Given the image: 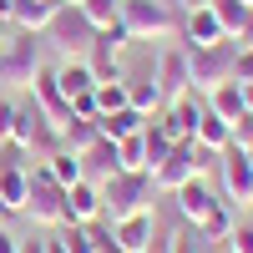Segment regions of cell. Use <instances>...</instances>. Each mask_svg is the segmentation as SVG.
I'll return each mask as SVG.
<instances>
[{
	"label": "cell",
	"mask_w": 253,
	"mask_h": 253,
	"mask_svg": "<svg viewBox=\"0 0 253 253\" xmlns=\"http://www.w3.org/2000/svg\"><path fill=\"white\" fill-rule=\"evenodd\" d=\"M243 5H253V0H243Z\"/></svg>",
	"instance_id": "cell-47"
},
{
	"label": "cell",
	"mask_w": 253,
	"mask_h": 253,
	"mask_svg": "<svg viewBox=\"0 0 253 253\" xmlns=\"http://www.w3.org/2000/svg\"><path fill=\"white\" fill-rule=\"evenodd\" d=\"M228 253H253V223H233V233H228Z\"/></svg>",
	"instance_id": "cell-33"
},
{
	"label": "cell",
	"mask_w": 253,
	"mask_h": 253,
	"mask_svg": "<svg viewBox=\"0 0 253 253\" xmlns=\"http://www.w3.org/2000/svg\"><path fill=\"white\" fill-rule=\"evenodd\" d=\"M51 238H20V253H46Z\"/></svg>",
	"instance_id": "cell-38"
},
{
	"label": "cell",
	"mask_w": 253,
	"mask_h": 253,
	"mask_svg": "<svg viewBox=\"0 0 253 253\" xmlns=\"http://www.w3.org/2000/svg\"><path fill=\"white\" fill-rule=\"evenodd\" d=\"M0 253H20V238L10 233V228H5V223H0Z\"/></svg>",
	"instance_id": "cell-37"
},
{
	"label": "cell",
	"mask_w": 253,
	"mask_h": 253,
	"mask_svg": "<svg viewBox=\"0 0 253 253\" xmlns=\"http://www.w3.org/2000/svg\"><path fill=\"white\" fill-rule=\"evenodd\" d=\"M41 66H46V61H41V36L15 31V36L5 41V51H0V86H10V91H31V81H36Z\"/></svg>",
	"instance_id": "cell-2"
},
{
	"label": "cell",
	"mask_w": 253,
	"mask_h": 253,
	"mask_svg": "<svg viewBox=\"0 0 253 253\" xmlns=\"http://www.w3.org/2000/svg\"><path fill=\"white\" fill-rule=\"evenodd\" d=\"M203 101H208V112H213V117H223V122L248 117V112H243V86H238V81H223V86H213Z\"/></svg>",
	"instance_id": "cell-21"
},
{
	"label": "cell",
	"mask_w": 253,
	"mask_h": 253,
	"mask_svg": "<svg viewBox=\"0 0 253 253\" xmlns=\"http://www.w3.org/2000/svg\"><path fill=\"white\" fill-rule=\"evenodd\" d=\"M46 253H66V248H61V238H51V243H46Z\"/></svg>",
	"instance_id": "cell-43"
},
{
	"label": "cell",
	"mask_w": 253,
	"mask_h": 253,
	"mask_svg": "<svg viewBox=\"0 0 253 253\" xmlns=\"http://www.w3.org/2000/svg\"><path fill=\"white\" fill-rule=\"evenodd\" d=\"M117 172H147V142H142V132L117 142Z\"/></svg>",
	"instance_id": "cell-28"
},
{
	"label": "cell",
	"mask_w": 253,
	"mask_h": 253,
	"mask_svg": "<svg viewBox=\"0 0 253 253\" xmlns=\"http://www.w3.org/2000/svg\"><path fill=\"white\" fill-rule=\"evenodd\" d=\"M142 142H147V172H152V167H157L167 152H172V137H167V132H162V122L152 117V122L142 126Z\"/></svg>",
	"instance_id": "cell-29"
},
{
	"label": "cell",
	"mask_w": 253,
	"mask_h": 253,
	"mask_svg": "<svg viewBox=\"0 0 253 253\" xmlns=\"http://www.w3.org/2000/svg\"><path fill=\"white\" fill-rule=\"evenodd\" d=\"M56 10H61V0H15L10 26L15 31H31V36H46L51 20H56Z\"/></svg>",
	"instance_id": "cell-15"
},
{
	"label": "cell",
	"mask_w": 253,
	"mask_h": 253,
	"mask_svg": "<svg viewBox=\"0 0 253 253\" xmlns=\"http://www.w3.org/2000/svg\"><path fill=\"white\" fill-rule=\"evenodd\" d=\"M152 81L162 86V96L172 101L182 91H193V66H187V46H162L157 51V66H152Z\"/></svg>",
	"instance_id": "cell-10"
},
{
	"label": "cell",
	"mask_w": 253,
	"mask_h": 253,
	"mask_svg": "<svg viewBox=\"0 0 253 253\" xmlns=\"http://www.w3.org/2000/svg\"><path fill=\"white\" fill-rule=\"evenodd\" d=\"M218 198L228 208H253V162L243 147H223L218 152Z\"/></svg>",
	"instance_id": "cell-7"
},
{
	"label": "cell",
	"mask_w": 253,
	"mask_h": 253,
	"mask_svg": "<svg viewBox=\"0 0 253 253\" xmlns=\"http://www.w3.org/2000/svg\"><path fill=\"white\" fill-rule=\"evenodd\" d=\"M96 137H101V126L91 117H71L66 126H61V147H66V152H86Z\"/></svg>",
	"instance_id": "cell-25"
},
{
	"label": "cell",
	"mask_w": 253,
	"mask_h": 253,
	"mask_svg": "<svg viewBox=\"0 0 253 253\" xmlns=\"http://www.w3.org/2000/svg\"><path fill=\"white\" fill-rule=\"evenodd\" d=\"M193 142L203 147L208 157H218L223 147H233V122H223V117H213V112H203V122H198V132H193Z\"/></svg>",
	"instance_id": "cell-19"
},
{
	"label": "cell",
	"mask_w": 253,
	"mask_h": 253,
	"mask_svg": "<svg viewBox=\"0 0 253 253\" xmlns=\"http://www.w3.org/2000/svg\"><path fill=\"white\" fill-rule=\"evenodd\" d=\"M248 162H253V147H248Z\"/></svg>",
	"instance_id": "cell-46"
},
{
	"label": "cell",
	"mask_w": 253,
	"mask_h": 253,
	"mask_svg": "<svg viewBox=\"0 0 253 253\" xmlns=\"http://www.w3.org/2000/svg\"><path fill=\"white\" fill-rule=\"evenodd\" d=\"M203 112H208V101L198 96V91H182V96H172L162 107V132L172 137V142H193V132H198V122H203Z\"/></svg>",
	"instance_id": "cell-9"
},
{
	"label": "cell",
	"mask_w": 253,
	"mask_h": 253,
	"mask_svg": "<svg viewBox=\"0 0 253 253\" xmlns=\"http://www.w3.org/2000/svg\"><path fill=\"white\" fill-rule=\"evenodd\" d=\"M96 187H101V218L107 223H122L132 213H152V198H157V187H152L147 172H112Z\"/></svg>",
	"instance_id": "cell-1"
},
{
	"label": "cell",
	"mask_w": 253,
	"mask_h": 253,
	"mask_svg": "<svg viewBox=\"0 0 253 253\" xmlns=\"http://www.w3.org/2000/svg\"><path fill=\"white\" fill-rule=\"evenodd\" d=\"M10 10H15V0H0V15H5V20H10Z\"/></svg>",
	"instance_id": "cell-42"
},
{
	"label": "cell",
	"mask_w": 253,
	"mask_h": 253,
	"mask_svg": "<svg viewBox=\"0 0 253 253\" xmlns=\"http://www.w3.org/2000/svg\"><path fill=\"white\" fill-rule=\"evenodd\" d=\"M172 198H177V213H182V223H193V228H198V223H203V218H208V213H213V208L223 203V198H218V187L208 182V177L182 182Z\"/></svg>",
	"instance_id": "cell-11"
},
{
	"label": "cell",
	"mask_w": 253,
	"mask_h": 253,
	"mask_svg": "<svg viewBox=\"0 0 253 253\" xmlns=\"http://www.w3.org/2000/svg\"><path fill=\"white\" fill-rule=\"evenodd\" d=\"M248 46H253V41H248Z\"/></svg>",
	"instance_id": "cell-48"
},
{
	"label": "cell",
	"mask_w": 253,
	"mask_h": 253,
	"mask_svg": "<svg viewBox=\"0 0 253 253\" xmlns=\"http://www.w3.org/2000/svg\"><path fill=\"white\" fill-rule=\"evenodd\" d=\"M10 147H15V152H26L31 162H46V157L56 152V147H61V126H56L46 112H41L36 101H31V107L20 101V122H15V137H10Z\"/></svg>",
	"instance_id": "cell-3"
},
{
	"label": "cell",
	"mask_w": 253,
	"mask_h": 253,
	"mask_svg": "<svg viewBox=\"0 0 253 253\" xmlns=\"http://www.w3.org/2000/svg\"><path fill=\"white\" fill-rule=\"evenodd\" d=\"M41 167H46V177H51L56 187H76L81 177H86V167H81V157H76V152H66V147H56V152H51L46 162H41Z\"/></svg>",
	"instance_id": "cell-22"
},
{
	"label": "cell",
	"mask_w": 253,
	"mask_h": 253,
	"mask_svg": "<svg viewBox=\"0 0 253 253\" xmlns=\"http://www.w3.org/2000/svg\"><path fill=\"white\" fill-rule=\"evenodd\" d=\"M208 248H213V243H208L193 223H182L177 233H172V253H208Z\"/></svg>",
	"instance_id": "cell-31"
},
{
	"label": "cell",
	"mask_w": 253,
	"mask_h": 253,
	"mask_svg": "<svg viewBox=\"0 0 253 253\" xmlns=\"http://www.w3.org/2000/svg\"><path fill=\"white\" fill-rule=\"evenodd\" d=\"M66 223H101V187L91 177L66 187Z\"/></svg>",
	"instance_id": "cell-14"
},
{
	"label": "cell",
	"mask_w": 253,
	"mask_h": 253,
	"mask_svg": "<svg viewBox=\"0 0 253 253\" xmlns=\"http://www.w3.org/2000/svg\"><path fill=\"white\" fill-rule=\"evenodd\" d=\"M15 122H20V101H15V96H0V147H10Z\"/></svg>",
	"instance_id": "cell-32"
},
{
	"label": "cell",
	"mask_w": 253,
	"mask_h": 253,
	"mask_svg": "<svg viewBox=\"0 0 253 253\" xmlns=\"http://www.w3.org/2000/svg\"><path fill=\"white\" fill-rule=\"evenodd\" d=\"M208 10L218 15V26H223V36L233 46H248L253 41V5H243V0H208Z\"/></svg>",
	"instance_id": "cell-12"
},
{
	"label": "cell",
	"mask_w": 253,
	"mask_h": 253,
	"mask_svg": "<svg viewBox=\"0 0 253 253\" xmlns=\"http://www.w3.org/2000/svg\"><path fill=\"white\" fill-rule=\"evenodd\" d=\"M122 26L132 41H172L177 15L167 0H122Z\"/></svg>",
	"instance_id": "cell-4"
},
{
	"label": "cell",
	"mask_w": 253,
	"mask_h": 253,
	"mask_svg": "<svg viewBox=\"0 0 253 253\" xmlns=\"http://www.w3.org/2000/svg\"><path fill=\"white\" fill-rule=\"evenodd\" d=\"M31 223H41V228H61L66 223V187H56L51 177H46V167H31V187H26V208H20Z\"/></svg>",
	"instance_id": "cell-6"
},
{
	"label": "cell",
	"mask_w": 253,
	"mask_h": 253,
	"mask_svg": "<svg viewBox=\"0 0 253 253\" xmlns=\"http://www.w3.org/2000/svg\"><path fill=\"white\" fill-rule=\"evenodd\" d=\"M233 81H253V46H238V56H233Z\"/></svg>",
	"instance_id": "cell-34"
},
{
	"label": "cell",
	"mask_w": 253,
	"mask_h": 253,
	"mask_svg": "<svg viewBox=\"0 0 253 253\" xmlns=\"http://www.w3.org/2000/svg\"><path fill=\"white\" fill-rule=\"evenodd\" d=\"M233 147H243V152L253 147V117H238L233 122Z\"/></svg>",
	"instance_id": "cell-35"
},
{
	"label": "cell",
	"mask_w": 253,
	"mask_h": 253,
	"mask_svg": "<svg viewBox=\"0 0 253 253\" xmlns=\"http://www.w3.org/2000/svg\"><path fill=\"white\" fill-rule=\"evenodd\" d=\"M76 10L86 15L91 31H107V26H117V20H122V0H81Z\"/></svg>",
	"instance_id": "cell-26"
},
{
	"label": "cell",
	"mask_w": 253,
	"mask_h": 253,
	"mask_svg": "<svg viewBox=\"0 0 253 253\" xmlns=\"http://www.w3.org/2000/svg\"><path fill=\"white\" fill-rule=\"evenodd\" d=\"M56 86H61V96L71 101V96H81V91H91L96 76H91V66H86L81 56H66V61L56 66Z\"/></svg>",
	"instance_id": "cell-18"
},
{
	"label": "cell",
	"mask_w": 253,
	"mask_h": 253,
	"mask_svg": "<svg viewBox=\"0 0 253 253\" xmlns=\"http://www.w3.org/2000/svg\"><path fill=\"white\" fill-rule=\"evenodd\" d=\"M91 96H96V117L122 112V107H126V81H96V86H91Z\"/></svg>",
	"instance_id": "cell-30"
},
{
	"label": "cell",
	"mask_w": 253,
	"mask_h": 253,
	"mask_svg": "<svg viewBox=\"0 0 253 253\" xmlns=\"http://www.w3.org/2000/svg\"><path fill=\"white\" fill-rule=\"evenodd\" d=\"M182 36H187V51H198V46H218V41H228V36H223V26H218V15L208 10V5L187 10V20H182Z\"/></svg>",
	"instance_id": "cell-16"
},
{
	"label": "cell",
	"mask_w": 253,
	"mask_h": 253,
	"mask_svg": "<svg viewBox=\"0 0 253 253\" xmlns=\"http://www.w3.org/2000/svg\"><path fill=\"white\" fill-rule=\"evenodd\" d=\"M126 107H132V112H142L147 122H152V117L167 107V96H162V86H157L152 76H142V81H126Z\"/></svg>",
	"instance_id": "cell-20"
},
{
	"label": "cell",
	"mask_w": 253,
	"mask_h": 253,
	"mask_svg": "<svg viewBox=\"0 0 253 253\" xmlns=\"http://www.w3.org/2000/svg\"><path fill=\"white\" fill-rule=\"evenodd\" d=\"M238 86H243V112L253 117V81H238Z\"/></svg>",
	"instance_id": "cell-40"
},
{
	"label": "cell",
	"mask_w": 253,
	"mask_h": 253,
	"mask_svg": "<svg viewBox=\"0 0 253 253\" xmlns=\"http://www.w3.org/2000/svg\"><path fill=\"white\" fill-rule=\"evenodd\" d=\"M152 238H157V218H152V213H132V218L112 223V243H117L122 253H142Z\"/></svg>",
	"instance_id": "cell-13"
},
{
	"label": "cell",
	"mask_w": 253,
	"mask_h": 253,
	"mask_svg": "<svg viewBox=\"0 0 253 253\" xmlns=\"http://www.w3.org/2000/svg\"><path fill=\"white\" fill-rule=\"evenodd\" d=\"M10 36H15V26H10L5 15H0V51H5V41H10Z\"/></svg>",
	"instance_id": "cell-41"
},
{
	"label": "cell",
	"mask_w": 253,
	"mask_h": 253,
	"mask_svg": "<svg viewBox=\"0 0 253 253\" xmlns=\"http://www.w3.org/2000/svg\"><path fill=\"white\" fill-rule=\"evenodd\" d=\"M198 233H203L208 243H213V248H218V243H228V233H233V208H228V203H218L213 213H208V218L198 223Z\"/></svg>",
	"instance_id": "cell-27"
},
{
	"label": "cell",
	"mask_w": 253,
	"mask_h": 253,
	"mask_svg": "<svg viewBox=\"0 0 253 253\" xmlns=\"http://www.w3.org/2000/svg\"><path fill=\"white\" fill-rule=\"evenodd\" d=\"M233 56H238L233 41H218V46H198V51H187V66H193V91L208 96L213 86L233 81Z\"/></svg>",
	"instance_id": "cell-8"
},
{
	"label": "cell",
	"mask_w": 253,
	"mask_h": 253,
	"mask_svg": "<svg viewBox=\"0 0 253 253\" xmlns=\"http://www.w3.org/2000/svg\"><path fill=\"white\" fill-rule=\"evenodd\" d=\"M198 5H208V0H182V10H198Z\"/></svg>",
	"instance_id": "cell-44"
},
{
	"label": "cell",
	"mask_w": 253,
	"mask_h": 253,
	"mask_svg": "<svg viewBox=\"0 0 253 253\" xmlns=\"http://www.w3.org/2000/svg\"><path fill=\"white\" fill-rule=\"evenodd\" d=\"M96 126H101V137H107V142H122V137H137L142 126H147V117H142V112H132V107H122V112L96 117Z\"/></svg>",
	"instance_id": "cell-23"
},
{
	"label": "cell",
	"mask_w": 253,
	"mask_h": 253,
	"mask_svg": "<svg viewBox=\"0 0 253 253\" xmlns=\"http://www.w3.org/2000/svg\"><path fill=\"white\" fill-rule=\"evenodd\" d=\"M71 117H91V122H96V96H91V91L71 96Z\"/></svg>",
	"instance_id": "cell-36"
},
{
	"label": "cell",
	"mask_w": 253,
	"mask_h": 253,
	"mask_svg": "<svg viewBox=\"0 0 253 253\" xmlns=\"http://www.w3.org/2000/svg\"><path fill=\"white\" fill-rule=\"evenodd\" d=\"M46 36H51V41H61V46H66V51H71V46H81V41H86V36H96V31L86 26V15H81L76 5H61V10H56V20H51V31H46Z\"/></svg>",
	"instance_id": "cell-17"
},
{
	"label": "cell",
	"mask_w": 253,
	"mask_h": 253,
	"mask_svg": "<svg viewBox=\"0 0 253 253\" xmlns=\"http://www.w3.org/2000/svg\"><path fill=\"white\" fill-rule=\"evenodd\" d=\"M61 5H81V0H61Z\"/></svg>",
	"instance_id": "cell-45"
},
{
	"label": "cell",
	"mask_w": 253,
	"mask_h": 253,
	"mask_svg": "<svg viewBox=\"0 0 253 253\" xmlns=\"http://www.w3.org/2000/svg\"><path fill=\"white\" fill-rule=\"evenodd\" d=\"M76 157L86 167V177H112L117 172V142H107V137H96L86 152H76Z\"/></svg>",
	"instance_id": "cell-24"
},
{
	"label": "cell",
	"mask_w": 253,
	"mask_h": 253,
	"mask_svg": "<svg viewBox=\"0 0 253 253\" xmlns=\"http://www.w3.org/2000/svg\"><path fill=\"white\" fill-rule=\"evenodd\" d=\"M142 253H172V238H152V243H147Z\"/></svg>",
	"instance_id": "cell-39"
},
{
	"label": "cell",
	"mask_w": 253,
	"mask_h": 253,
	"mask_svg": "<svg viewBox=\"0 0 253 253\" xmlns=\"http://www.w3.org/2000/svg\"><path fill=\"white\" fill-rule=\"evenodd\" d=\"M203 172H208V152H203V147H198V142H172V152H167L147 177H152L157 193H177L182 182H193V177H203Z\"/></svg>",
	"instance_id": "cell-5"
}]
</instances>
